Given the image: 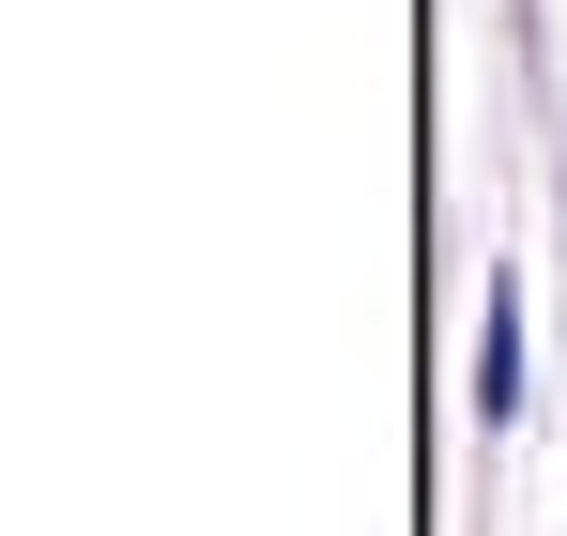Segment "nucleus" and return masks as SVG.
I'll return each mask as SVG.
<instances>
[{"mask_svg": "<svg viewBox=\"0 0 567 536\" xmlns=\"http://www.w3.org/2000/svg\"><path fill=\"white\" fill-rule=\"evenodd\" d=\"M522 399V307L491 291V338H475V414H506Z\"/></svg>", "mask_w": 567, "mask_h": 536, "instance_id": "1", "label": "nucleus"}]
</instances>
